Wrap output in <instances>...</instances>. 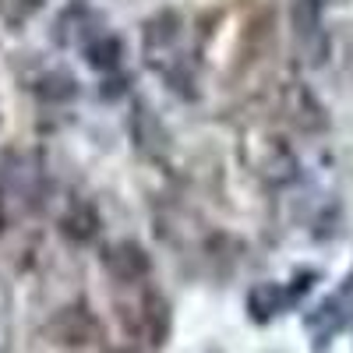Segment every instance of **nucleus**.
Segmentation results:
<instances>
[{
    "label": "nucleus",
    "mask_w": 353,
    "mask_h": 353,
    "mask_svg": "<svg viewBox=\"0 0 353 353\" xmlns=\"http://www.w3.org/2000/svg\"><path fill=\"white\" fill-rule=\"evenodd\" d=\"M103 265H106V272L113 279H121V283H134L141 276H149V269H152L145 248H138L134 241H121V244L106 248L103 251Z\"/></svg>",
    "instance_id": "obj_1"
},
{
    "label": "nucleus",
    "mask_w": 353,
    "mask_h": 353,
    "mask_svg": "<svg viewBox=\"0 0 353 353\" xmlns=\"http://www.w3.org/2000/svg\"><path fill=\"white\" fill-rule=\"evenodd\" d=\"M286 304H290L286 290L276 286V283H261V286H254V290L248 293V311H251L254 321H269V318L279 314Z\"/></svg>",
    "instance_id": "obj_2"
},
{
    "label": "nucleus",
    "mask_w": 353,
    "mask_h": 353,
    "mask_svg": "<svg viewBox=\"0 0 353 353\" xmlns=\"http://www.w3.org/2000/svg\"><path fill=\"white\" fill-rule=\"evenodd\" d=\"M85 61L92 71H113L117 64L124 61V43L117 36H99L96 43H88L85 50Z\"/></svg>",
    "instance_id": "obj_3"
},
{
    "label": "nucleus",
    "mask_w": 353,
    "mask_h": 353,
    "mask_svg": "<svg viewBox=\"0 0 353 353\" xmlns=\"http://www.w3.org/2000/svg\"><path fill=\"white\" fill-rule=\"evenodd\" d=\"M64 233L71 241H78V244H88L99 233V216H96V209L92 205H78V209H71L68 216H64Z\"/></svg>",
    "instance_id": "obj_4"
},
{
    "label": "nucleus",
    "mask_w": 353,
    "mask_h": 353,
    "mask_svg": "<svg viewBox=\"0 0 353 353\" xmlns=\"http://www.w3.org/2000/svg\"><path fill=\"white\" fill-rule=\"evenodd\" d=\"M74 92H78V81L71 74H61V71L43 74L36 85V96L43 103H68V99H74Z\"/></svg>",
    "instance_id": "obj_5"
},
{
    "label": "nucleus",
    "mask_w": 353,
    "mask_h": 353,
    "mask_svg": "<svg viewBox=\"0 0 353 353\" xmlns=\"http://www.w3.org/2000/svg\"><path fill=\"white\" fill-rule=\"evenodd\" d=\"M293 28L301 36H314L321 25V0H293Z\"/></svg>",
    "instance_id": "obj_6"
},
{
    "label": "nucleus",
    "mask_w": 353,
    "mask_h": 353,
    "mask_svg": "<svg viewBox=\"0 0 353 353\" xmlns=\"http://www.w3.org/2000/svg\"><path fill=\"white\" fill-rule=\"evenodd\" d=\"M314 279H318L314 272H301V276H293V286H286V297H290V304H293V301H301L304 293L314 286Z\"/></svg>",
    "instance_id": "obj_7"
},
{
    "label": "nucleus",
    "mask_w": 353,
    "mask_h": 353,
    "mask_svg": "<svg viewBox=\"0 0 353 353\" xmlns=\"http://www.w3.org/2000/svg\"><path fill=\"white\" fill-rule=\"evenodd\" d=\"M128 88H131V74L128 78H110L106 88H103V99H117V96H124Z\"/></svg>",
    "instance_id": "obj_8"
}]
</instances>
